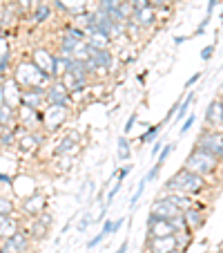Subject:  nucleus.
Listing matches in <instances>:
<instances>
[{
  "mask_svg": "<svg viewBox=\"0 0 223 253\" xmlns=\"http://www.w3.org/2000/svg\"><path fill=\"white\" fill-rule=\"evenodd\" d=\"M205 191H208V179L192 170H188V168H181L179 172H174V175L163 184V193H185V195L196 197Z\"/></svg>",
  "mask_w": 223,
  "mask_h": 253,
  "instance_id": "1",
  "label": "nucleus"
},
{
  "mask_svg": "<svg viewBox=\"0 0 223 253\" xmlns=\"http://www.w3.org/2000/svg\"><path fill=\"white\" fill-rule=\"evenodd\" d=\"M16 83L20 85V90H33V87H47L52 83V77H47L43 70L36 67V63L32 58H25L16 65L14 74H11Z\"/></svg>",
  "mask_w": 223,
  "mask_h": 253,
  "instance_id": "2",
  "label": "nucleus"
},
{
  "mask_svg": "<svg viewBox=\"0 0 223 253\" xmlns=\"http://www.w3.org/2000/svg\"><path fill=\"white\" fill-rule=\"evenodd\" d=\"M219 166H221L219 159L214 157V155L201 150V148L192 150V153L188 155V159H185V164H183V168H188V170L196 172V175H201V177H210Z\"/></svg>",
  "mask_w": 223,
  "mask_h": 253,
  "instance_id": "3",
  "label": "nucleus"
},
{
  "mask_svg": "<svg viewBox=\"0 0 223 253\" xmlns=\"http://www.w3.org/2000/svg\"><path fill=\"white\" fill-rule=\"evenodd\" d=\"M67 112H69V108H65V105H54V103L45 105L43 108V130L45 132H54V130L61 128L67 119Z\"/></svg>",
  "mask_w": 223,
  "mask_h": 253,
  "instance_id": "4",
  "label": "nucleus"
},
{
  "mask_svg": "<svg viewBox=\"0 0 223 253\" xmlns=\"http://www.w3.org/2000/svg\"><path fill=\"white\" fill-rule=\"evenodd\" d=\"M16 121L25 132H36V130L43 128V110H32L27 105H18Z\"/></svg>",
  "mask_w": 223,
  "mask_h": 253,
  "instance_id": "5",
  "label": "nucleus"
},
{
  "mask_svg": "<svg viewBox=\"0 0 223 253\" xmlns=\"http://www.w3.org/2000/svg\"><path fill=\"white\" fill-rule=\"evenodd\" d=\"M194 143H196L194 148H201V150H205V153H210V155H214V157H217L219 150H221V146H223V132H221V130L205 128L203 132L199 134V139H196Z\"/></svg>",
  "mask_w": 223,
  "mask_h": 253,
  "instance_id": "6",
  "label": "nucleus"
},
{
  "mask_svg": "<svg viewBox=\"0 0 223 253\" xmlns=\"http://www.w3.org/2000/svg\"><path fill=\"white\" fill-rule=\"evenodd\" d=\"M145 229H147V240L150 238H165V235H174V226H172L170 220H161L157 215H147V222H145Z\"/></svg>",
  "mask_w": 223,
  "mask_h": 253,
  "instance_id": "7",
  "label": "nucleus"
},
{
  "mask_svg": "<svg viewBox=\"0 0 223 253\" xmlns=\"http://www.w3.org/2000/svg\"><path fill=\"white\" fill-rule=\"evenodd\" d=\"M45 209H47V197L40 191H33L32 195L23 197V202H20V211H23L27 217H36V215L43 213Z\"/></svg>",
  "mask_w": 223,
  "mask_h": 253,
  "instance_id": "8",
  "label": "nucleus"
},
{
  "mask_svg": "<svg viewBox=\"0 0 223 253\" xmlns=\"http://www.w3.org/2000/svg\"><path fill=\"white\" fill-rule=\"evenodd\" d=\"M45 96H47V103H54V105H65V108H69L71 105V94L67 92V87L63 85V81H54L47 85V90H45Z\"/></svg>",
  "mask_w": 223,
  "mask_h": 253,
  "instance_id": "9",
  "label": "nucleus"
},
{
  "mask_svg": "<svg viewBox=\"0 0 223 253\" xmlns=\"http://www.w3.org/2000/svg\"><path fill=\"white\" fill-rule=\"evenodd\" d=\"M32 61L38 70H43L47 77H54V65H56V54L49 52L47 47H36L32 52Z\"/></svg>",
  "mask_w": 223,
  "mask_h": 253,
  "instance_id": "10",
  "label": "nucleus"
},
{
  "mask_svg": "<svg viewBox=\"0 0 223 253\" xmlns=\"http://www.w3.org/2000/svg\"><path fill=\"white\" fill-rule=\"evenodd\" d=\"M47 87H33V90H23L20 94V105H27L32 110H43L47 105V96H45Z\"/></svg>",
  "mask_w": 223,
  "mask_h": 253,
  "instance_id": "11",
  "label": "nucleus"
},
{
  "mask_svg": "<svg viewBox=\"0 0 223 253\" xmlns=\"http://www.w3.org/2000/svg\"><path fill=\"white\" fill-rule=\"evenodd\" d=\"M150 213L157 215V217H161V220H174V217H179L183 211H179L174 204H172V202H167L165 197H159V200L152 202Z\"/></svg>",
  "mask_w": 223,
  "mask_h": 253,
  "instance_id": "12",
  "label": "nucleus"
},
{
  "mask_svg": "<svg viewBox=\"0 0 223 253\" xmlns=\"http://www.w3.org/2000/svg\"><path fill=\"white\" fill-rule=\"evenodd\" d=\"M205 128L210 130H221L223 128V112H221V99H212L210 105L205 108Z\"/></svg>",
  "mask_w": 223,
  "mask_h": 253,
  "instance_id": "13",
  "label": "nucleus"
},
{
  "mask_svg": "<svg viewBox=\"0 0 223 253\" xmlns=\"http://www.w3.org/2000/svg\"><path fill=\"white\" fill-rule=\"evenodd\" d=\"M0 242L5 244L9 251H14V253H29V249H32V238H29L23 229H18L11 238L0 240Z\"/></svg>",
  "mask_w": 223,
  "mask_h": 253,
  "instance_id": "14",
  "label": "nucleus"
},
{
  "mask_svg": "<svg viewBox=\"0 0 223 253\" xmlns=\"http://www.w3.org/2000/svg\"><path fill=\"white\" fill-rule=\"evenodd\" d=\"M129 20L138 25L141 29H150L157 25L159 20V14H157V7H143V9H132V16Z\"/></svg>",
  "mask_w": 223,
  "mask_h": 253,
  "instance_id": "15",
  "label": "nucleus"
},
{
  "mask_svg": "<svg viewBox=\"0 0 223 253\" xmlns=\"http://www.w3.org/2000/svg\"><path fill=\"white\" fill-rule=\"evenodd\" d=\"M179 249L176 244V235H165V238H150L145 242V251H152V253H170Z\"/></svg>",
  "mask_w": 223,
  "mask_h": 253,
  "instance_id": "16",
  "label": "nucleus"
},
{
  "mask_svg": "<svg viewBox=\"0 0 223 253\" xmlns=\"http://www.w3.org/2000/svg\"><path fill=\"white\" fill-rule=\"evenodd\" d=\"M183 220H185V226H188V231H199L201 226L205 224V211L201 209V204L192 206V209L183 211Z\"/></svg>",
  "mask_w": 223,
  "mask_h": 253,
  "instance_id": "17",
  "label": "nucleus"
},
{
  "mask_svg": "<svg viewBox=\"0 0 223 253\" xmlns=\"http://www.w3.org/2000/svg\"><path fill=\"white\" fill-rule=\"evenodd\" d=\"M2 90H5V103L9 105V108H14V110H18V105H20V94H23L20 85H18V83H16L11 77H7V81L2 83Z\"/></svg>",
  "mask_w": 223,
  "mask_h": 253,
  "instance_id": "18",
  "label": "nucleus"
},
{
  "mask_svg": "<svg viewBox=\"0 0 223 253\" xmlns=\"http://www.w3.org/2000/svg\"><path fill=\"white\" fill-rule=\"evenodd\" d=\"M81 150V143H78V137L76 134H67L56 148H54V157H71V153H78Z\"/></svg>",
  "mask_w": 223,
  "mask_h": 253,
  "instance_id": "19",
  "label": "nucleus"
},
{
  "mask_svg": "<svg viewBox=\"0 0 223 253\" xmlns=\"http://www.w3.org/2000/svg\"><path fill=\"white\" fill-rule=\"evenodd\" d=\"M23 229V226H20ZM25 233L32 238V242H43V240H47V233H49V226H45L43 222H38L36 217H29V224L25 226Z\"/></svg>",
  "mask_w": 223,
  "mask_h": 253,
  "instance_id": "20",
  "label": "nucleus"
},
{
  "mask_svg": "<svg viewBox=\"0 0 223 253\" xmlns=\"http://www.w3.org/2000/svg\"><path fill=\"white\" fill-rule=\"evenodd\" d=\"M163 197H165L167 202H172L179 211H188L199 204V202L194 200V195H185V193H163Z\"/></svg>",
  "mask_w": 223,
  "mask_h": 253,
  "instance_id": "21",
  "label": "nucleus"
},
{
  "mask_svg": "<svg viewBox=\"0 0 223 253\" xmlns=\"http://www.w3.org/2000/svg\"><path fill=\"white\" fill-rule=\"evenodd\" d=\"M20 229V222L16 215H0V240H7Z\"/></svg>",
  "mask_w": 223,
  "mask_h": 253,
  "instance_id": "22",
  "label": "nucleus"
},
{
  "mask_svg": "<svg viewBox=\"0 0 223 253\" xmlns=\"http://www.w3.org/2000/svg\"><path fill=\"white\" fill-rule=\"evenodd\" d=\"M49 16H52V7H49L47 2H38V5L33 7V11H32V20H33L36 25L47 23Z\"/></svg>",
  "mask_w": 223,
  "mask_h": 253,
  "instance_id": "23",
  "label": "nucleus"
},
{
  "mask_svg": "<svg viewBox=\"0 0 223 253\" xmlns=\"http://www.w3.org/2000/svg\"><path fill=\"white\" fill-rule=\"evenodd\" d=\"M194 101H196V94H194V92H190V94H188L183 101H181L179 110H176V112H179V115H174V121H176V124H181V121H183L185 117L190 115V105L194 103Z\"/></svg>",
  "mask_w": 223,
  "mask_h": 253,
  "instance_id": "24",
  "label": "nucleus"
},
{
  "mask_svg": "<svg viewBox=\"0 0 223 253\" xmlns=\"http://www.w3.org/2000/svg\"><path fill=\"white\" fill-rule=\"evenodd\" d=\"M116 146H119V162H127V159L132 157V146H129L127 137L121 134L119 141H116Z\"/></svg>",
  "mask_w": 223,
  "mask_h": 253,
  "instance_id": "25",
  "label": "nucleus"
},
{
  "mask_svg": "<svg viewBox=\"0 0 223 253\" xmlns=\"http://www.w3.org/2000/svg\"><path fill=\"white\" fill-rule=\"evenodd\" d=\"M163 126H165V124L150 126V128H147L145 132H143L141 137H138V143H141V146H143V143H154V139H157V134H159V132H161V130H163Z\"/></svg>",
  "mask_w": 223,
  "mask_h": 253,
  "instance_id": "26",
  "label": "nucleus"
},
{
  "mask_svg": "<svg viewBox=\"0 0 223 253\" xmlns=\"http://www.w3.org/2000/svg\"><path fill=\"white\" fill-rule=\"evenodd\" d=\"M16 213V202L7 195H0V215H14Z\"/></svg>",
  "mask_w": 223,
  "mask_h": 253,
  "instance_id": "27",
  "label": "nucleus"
},
{
  "mask_svg": "<svg viewBox=\"0 0 223 253\" xmlns=\"http://www.w3.org/2000/svg\"><path fill=\"white\" fill-rule=\"evenodd\" d=\"M145 186H147V182H145V177H143L141 182H138V186H136V191H134V195L129 197V209H136V204L141 202V197H143V191H145Z\"/></svg>",
  "mask_w": 223,
  "mask_h": 253,
  "instance_id": "28",
  "label": "nucleus"
},
{
  "mask_svg": "<svg viewBox=\"0 0 223 253\" xmlns=\"http://www.w3.org/2000/svg\"><path fill=\"white\" fill-rule=\"evenodd\" d=\"M123 182H125V179H121V177H116V184H114V186H112V188H109V191H107V202H105V206H107V209H109V206H112V202H114V197L119 195V191H121V186H123Z\"/></svg>",
  "mask_w": 223,
  "mask_h": 253,
  "instance_id": "29",
  "label": "nucleus"
},
{
  "mask_svg": "<svg viewBox=\"0 0 223 253\" xmlns=\"http://www.w3.org/2000/svg\"><path fill=\"white\" fill-rule=\"evenodd\" d=\"M90 215H92L90 211H87V213H83L81 222H78V226H76V229H78V233H85V231L90 229L92 224H94V217H90Z\"/></svg>",
  "mask_w": 223,
  "mask_h": 253,
  "instance_id": "30",
  "label": "nucleus"
},
{
  "mask_svg": "<svg viewBox=\"0 0 223 253\" xmlns=\"http://www.w3.org/2000/svg\"><path fill=\"white\" fill-rule=\"evenodd\" d=\"M194 121H196V117L190 112V115H188V117H185V119H183V124H181L179 137H183V134H188V132H190V128H192V126H194Z\"/></svg>",
  "mask_w": 223,
  "mask_h": 253,
  "instance_id": "31",
  "label": "nucleus"
},
{
  "mask_svg": "<svg viewBox=\"0 0 223 253\" xmlns=\"http://www.w3.org/2000/svg\"><path fill=\"white\" fill-rule=\"evenodd\" d=\"M9 65H11V52H5L0 56V74H9Z\"/></svg>",
  "mask_w": 223,
  "mask_h": 253,
  "instance_id": "32",
  "label": "nucleus"
},
{
  "mask_svg": "<svg viewBox=\"0 0 223 253\" xmlns=\"http://www.w3.org/2000/svg\"><path fill=\"white\" fill-rule=\"evenodd\" d=\"M56 159H61V162H56V170L58 172H67L71 168V164H74V159L71 157H56Z\"/></svg>",
  "mask_w": 223,
  "mask_h": 253,
  "instance_id": "33",
  "label": "nucleus"
},
{
  "mask_svg": "<svg viewBox=\"0 0 223 253\" xmlns=\"http://www.w3.org/2000/svg\"><path fill=\"white\" fill-rule=\"evenodd\" d=\"M161 168H163V164H154V166L152 168H150V170H147V175H145V182L147 184H150V182H154V179H157V177H159V172H161Z\"/></svg>",
  "mask_w": 223,
  "mask_h": 253,
  "instance_id": "34",
  "label": "nucleus"
},
{
  "mask_svg": "<svg viewBox=\"0 0 223 253\" xmlns=\"http://www.w3.org/2000/svg\"><path fill=\"white\" fill-rule=\"evenodd\" d=\"M136 121H138V115H136V112H132V115L127 117V121H125V126H123V134H125V137L132 132V128H134V124H136Z\"/></svg>",
  "mask_w": 223,
  "mask_h": 253,
  "instance_id": "35",
  "label": "nucleus"
},
{
  "mask_svg": "<svg viewBox=\"0 0 223 253\" xmlns=\"http://www.w3.org/2000/svg\"><path fill=\"white\" fill-rule=\"evenodd\" d=\"M214 52H217V41H214V43H210V45H205V47L201 49V58H203V61H210Z\"/></svg>",
  "mask_w": 223,
  "mask_h": 253,
  "instance_id": "36",
  "label": "nucleus"
},
{
  "mask_svg": "<svg viewBox=\"0 0 223 253\" xmlns=\"http://www.w3.org/2000/svg\"><path fill=\"white\" fill-rule=\"evenodd\" d=\"M172 150H174V143H165V146L161 148V155H159L157 162H159V164H165V159L172 155Z\"/></svg>",
  "mask_w": 223,
  "mask_h": 253,
  "instance_id": "37",
  "label": "nucleus"
},
{
  "mask_svg": "<svg viewBox=\"0 0 223 253\" xmlns=\"http://www.w3.org/2000/svg\"><path fill=\"white\" fill-rule=\"evenodd\" d=\"M16 2H18V9L20 11H29V9L33 11V7L38 5V0H16Z\"/></svg>",
  "mask_w": 223,
  "mask_h": 253,
  "instance_id": "38",
  "label": "nucleus"
},
{
  "mask_svg": "<svg viewBox=\"0 0 223 253\" xmlns=\"http://www.w3.org/2000/svg\"><path fill=\"white\" fill-rule=\"evenodd\" d=\"M103 240H105V233H103V231H100V233H96L94 238H92L90 242H87V251H92V249H96L100 242H103Z\"/></svg>",
  "mask_w": 223,
  "mask_h": 253,
  "instance_id": "39",
  "label": "nucleus"
},
{
  "mask_svg": "<svg viewBox=\"0 0 223 253\" xmlns=\"http://www.w3.org/2000/svg\"><path fill=\"white\" fill-rule=\"evenodd\" d=\"M105 233V238H109V235H114V220H103V229H100Z\"/></svg>",
  "mask_w": 223,
  "mask_h": 253,
  "instance_id": "40",
  "label": "nucleus"
},
{
  "mask_svg": "<svg viewBox=\"0 0 223 253\" xmlns=\"http://www.w3.org/2000/svg\"><path fill=\"white\" fill-rule=\"evenodd\" d=\"M210 20H212V16H208V14H205V18L201 20V25H199V27H196L194 36H203V34H205V29H208V25H210Z\"/></svg>",
  "mask_w": 223,
  "mask_h": 253,
  "instance_id": "41",
  "label": "nucleus"
},
{
  "mask_svg": "<svg viewBox=\"0 0 223 253\" xmlns=\"http://www.w3.org/2000/svg\"><path fill=\"white\" fill-rule=\"evenodd\" d=\"M201 77H203V72H196V74H192V77L185 81V90H190L192 85H196V83L201 81Z\"/></svg>",
  "mask_w": 223,
  "mask_h": 253,
  "instance_id": "42",
  "label": "nucleus"
},
{
  "mask_svg": "<svg viewBox=\"0 0 223 253\" xmlns=\"http://www.w3.org/2000/svg\"><path fill=\"white\" fill-rule=\"evenodd\" d=\"M14 179H16V177H11V175H7V172L0 170V186H11V184H14Z\"/></svg>",
  "mask_w": 223,
  "mask_h": 253,
  "instance_id": "43",
  "label": "nucleus"
},
{
  "mask_svg": "<svg viewBox=\"0 0 223 253\" xmlns=\"http://www.w3.org/2000/svg\"><path fill=\"white\" fill-rule=\"evenodd\" d=\"M165 139H154V146H152V155H154V157H157V155L159 153H161V148H163V146H165Z\"/></svg>",
  "mask_w": 223,
  "mask_h": 253,
  "instance_id": "44",
  "label": "nucleus"
},
{
  "mask_svg": "<svg viewBox=\"0 0 223 253\" xmlns=\"http://www.w3.org/2000/svg\"><path fill=\"white\" fill-rule=\"evenodd\" d=\"M129 5H132V9H143V7H150V2L147 0H129Z\"/></svg>",
  "mask_w": 223,
  "mask_h": 253,
  "instance_id": "45",
  "label": "nucleus"
},
{
  "mask_svg": "<svg viewBox=\"0 0 223 253\" xmlns=\"http://www.w3.org/2000/svg\"><path fill=\"white\" fill-rule=\"evenodd\" d=\"M129 172H132V164H127V166H123V168H119V177H121V179H125Z\"/></svg>",
  "mask_w": 223,
  "mask_h": 253,
  "instance_id": "46",
  "label": "nucleus"
},
{
  "mask_svg": "<svg viewBox=\"0 0 223 253\" xmlns=\"http://www.w3.org/2000/svg\"><path fill=\"white\" fill-rule=\"evenodd\" d=\"M129 251V240L127 238H125L123 240V242H121V247L119 249H116V253H127Z\"/></svg>",
  "mask_w": 223,
  "mask_h": 253,
  "instance_id": "47",
  "label": "nucleus"
},
{
  "mask_svg": "<svg viewBox=\"0 0 223 253\" xmlns=\"http://www.w3.org/2000/svg\"><path fill=\"white\" fill-rule=\"evenodd\" d=\"M217 5H219V0H208V16H212V11Z\"/></svg>",
  "mask_w": 223,
  "mask_h": 253,
  "instance_id": "48",
  "label": "nucleus"
},
{
  "mask_svg": "<svg viewBox=\"0 0 223 253\" xmlns=\"http://www.w3.org/2000/svg\"><path fill=\"white\" fill-rule=\"evenodd\" d=\"M147 2H150V7H161V5H165V0H147Z\"/></svg>",
  "mask_w": 223,
  "mask_h": 253,
  "instance_id": "49",
  "label": "nucleus"
},
{
  "mask_svg": "<svg viewBox=\"0 0 223 253\" xmlns=\"http://www.w3.org/2000/svg\"><path fill=\"white\" fill-rule=\"evenodd\" d=\"M185 41H188V39H185V36H176V39H174V43H176V45H181V43H185Z\"/></svg>",
  "mask_w": 223,
  "mask_h": 253,
  "instance_id": "50",
  "label": "nucleus"
},
{
  "mask_svg": "<svg viewBox=\"0 0 223 253\" xmlns=\"http://www.w3.org/2000/svg\"><path fill=\"white\" fill-rule=\"evenodd\" d=\"M5 103V90H2V85H0V105Z\"/></svg>",
  "mask_w": 223,
  "mask_h": 253,
  "instance_id": "51",
  "label": "nucleus"
},
{
  "mask_svg": "<svg viewBox=\"0 0 223 253\" xmlns=\"http://www.w3.org/2000/svg\"><path fill=\"white\" fill-rule=\"evenodd\" d=\"M217 159H219V164L223 166V146H221V150H219V155H217Z\"/></svg>",
  "mask_w": 223,
  "mask_h": 253,
  "instance_id": "52",
  "label": "nucleus"
},
{
  "mask_svg": "<svg viewBox=\"0 0 223 253\" xmlns=\"http://www.w3.org/2000/svg\"><path fill=\"white\" fill-rule=\"evenodd\" d=\"M5 130H9V128H7V126H5V124H2V121H0V134L5 132Z\"/></svg>",
  "mask_w": 223,
  "mask_h": 253,
  "instance_id": "53",
  "label": "nucleus"
},
{
  "mask_svg": "<svg viewBox=\"0 0 223 253\" xmlns=\"http://www.w3.org/2000/svg\"><path fill=\"white\" fill-rule=\"evenodd\" d=\"M5 81H7V74H0V85H2Z\"/></svg>",
  "mask_w": 223,
  "mask_h": 253,
  "instance_id": "54",
  "label": "nucleus"
},
{
  "mask_svg": "<svg viewBox=\"0 0 223 253\" xmlns=\"http://www.w3.org/2000/svg\"><path fill=\"white\" fill-rule=\"evenodd\" d=\"M170 253H185V249H174V251H170Z\"/></svg>",
  "mask_w": 223,
  "mask_h": 253,
  "instance_id": "55",
  "label": "nucleus"
},
{
  "mask_svg": "<svg viewBox=\"0 0 223 253\" xmlns=\"http://www.w3.org/2000/svg\"><path fill=\"white\" fill-rule=\"evenodd\" d=\"M219 99H221V112H223V96H219Z\"/></svg>",
  "mask_w": 223,
  "mask_h": 253,
  "instance_id": "56",
  "label": "nucleus"
},
{
  "mask_svg": "<svg viewBox=\"0 0 223 253\" xmlns=\"http://www.w3.org/2000/svg\"><path fill=\"white\" fill-rule=\"evenodd\" d=\"M145 253H152V251H145Z\"/></svg>",
  "mask_w": 223,
  "mask_h": 253,
  "instance_id": "57",
  "label": "nucleus"
},
{
  "mask_svg": "<svg viewBox=\"0 0 223 253\" xmlns=\"http://www.w3.org/2000/svg\"><path fill=\"white\" fill-rule=\"evenodd\" d=\"M5 2H9V0H5Z\"/></svg>",
  "mask_w": 223,
  "mask_h": 253,
  "instance_id": "58",
  "label": "nucleus"
}]
</instances>
